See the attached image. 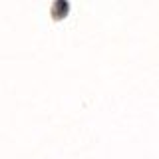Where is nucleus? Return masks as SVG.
<instances>
[{
    "label": "nucleus",
    "instance_id": "1",
    "mask_svg": "<svg viewBox=\"0 0 159 159\" xmlns=\"http://www.w3.org/2000/svg\"><path fill=\"white\" fill-rule=\"evenodd\" d=\"M70 6H68V2H58L56 4V10H58V12H64V14H66V10H68Z\"/></svg>",
    "mask_w": 159,
    "mask_h": 159
}]
</instances>
